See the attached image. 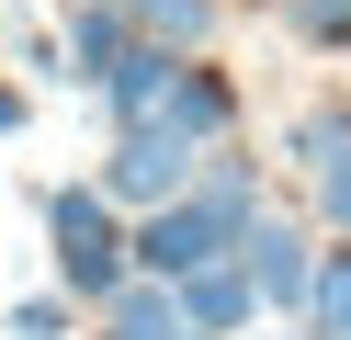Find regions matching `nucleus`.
Here are the masks:
<instances>
[{
    "instance_id": "1",
    "label": "nucleus",
    "mask_w": 351,
    "mask_h": 340,
    "mask_svg": "<svg viewBox=\"0 0 351 340\" xmlns=\"http://www.w3.org/2000/svg\"><path fill=\"white\" fill-rule=\"evenodd\" d=\"M46 261H57V295H69L80 317L114 306L125 284H136V261H125V216L102 204V181H46Z\"/></svg>"
},
{
    "instance_id": "2",
    "label": "nucleus",
    "mask_w": 351,
    "mask_h": 340,
    "mask_svg": "<svg viewBox=\"0 0 351 340\" xmlns=\"http://www.w3.org/2000/svg\"><path fill=\"white\" fill-rule=\"evenodd\" d=\"M193 159H204V148H182L170 125H114V159H102L91 181H102L114 216H147V204H170V193L193 181Z\"/></svg>"
},
{
    "instance_id": "3",
    "label": "nucleus",
    "mask_w": 351,
    "mask_h": 340,
    "mask_svg": "<svg viewBox=\"0 0 351 340\" xmlns=\"http://www.w3.org/2000/svg\"><path fill=\"white\" fill-rule=\"evenodd\" d=\"M136 125H170L182 148H215V136H238V125H250V102H238V80H227L215 57H170L159 102H147Z\"/></svg>"
},
{
    "instance_id": "4",
    "label": "nucleus",
    "mask_w": 351,
    "mask_h": 340,
    "mask_svg": "<svg viewBox=\"0 0 351 340\" xmlns=\"http://www.w3.org/2000/svg\"><path fill=\"white\" fill-rule=\"evenodd\" d=\"M238 261H250L261 306H283V317H295V306H306V272H317V216H283V204H261V216L238 227Z\"/></svg>"
},
{
    "instance_id": "5",
    "label": "nucleus",
    "mask_w": 351,
    "mask_h": 340,
    "mask_svg": "<svg viewBox=\"0 0 351 340\" xmlns=\"http://www.w3.org/2000/svg\"><path fill=\"white\" fill-rule=\"evenodd\" d=\"M170 295H182V317H193L204 340H238V329H261V317H272V306H261V284H250V261H238V249H227V261H193V272H182Z\"/></svg>"
},
{
    "instance_id": "6",
    "label": "nucleus",
    "mask_w": 351,
    "mask_h": 340,
    "mask_svg": "<svg viewBox=\"0 0 351 340\" xmlns=\"http://www.w3.org/2000/svg\"><path fill=\"white\" fill-rule=\"evenodd\" d=\"M136 45V23L114 12V0H69V23H57V80L69 91H102V68Z\"/></svg>"
},
{
    "instance_id": "7",
    "label": "nucleus",
    "mask_w": 351,
    "mask_h": 340,
    "mask_svg": "<svg viewBox=\"0 0 351 340\" xmlns=\"http://www.w3.org/2000/svg\"><path fill=\"white\" fill-rule=\"evenodd\" d=\"M91 340H204V329L182 317V295H170V284H147V272H136L114 306H91Z\"/></svg>"
},
{
    "instance_id": "8",
    "label": "nucleus",
    "mask_w": 351,
    "mask_h": 340,
    "mask_svg": "<svg viewBox=\"0 0 351 340\" xmlns=\"http://www.w3.org/2000/svg\"><path fill=\"white\" fill-rule=\"evenodd\" d=\"M114 12L147 45H182V57H215V34H227V0H114Z\"/></svg>"
},
{
    "instance_id": "9",
    "label": "nucleus",
    "mask_w": 351,
    "mask_h": 340,
    "mask_svg": "<svg viewBox=\"0 0 351 340\" xmlns=\"http://www.w3.org/2000/svg\"><path fill=\"white\" fill-rule=\"evenodd\" d=\"M306 340H351V238H328L317 249V272H306Z\"/></svg>"
},
{
    "instance_id": "10",
    "label": "nucleus",
    "mask_w": 351,
    "mask_h": 340,
    "mask_svg": "<svg viewBox=\"0 0 351 340\" xmlns=\"http://www.w3.org/2000/svg\"><path fill=\"white\" fill-rule=\"evenodd\" d=\"M272 12L306 57H351V0H272Z\"/></svg>"
},
{
    "instance_id": "11",
    "label": "nucleus",
    "mask_w": 351,
    "mask_h": 340,
    "mask_svg": "<svg viewBox=\"0 0 351 340\" xmlns=\"http://www.w3.org/2000/svg\"><path fill=\"white\" fill-rule=\"evenodd\" d=\"M306 216H317V238H351V148H328L306 170Z\"/></svg>"
},
{
    "instance_id": "12",
    "label": "nucleus",
    "mask_w": 351,
    "mask_h": 340,
    "mask_svg": "<svg viewBox=\"0 0 351 340\" xmlns=\"http://www.w3.org/2000/svg\"><path fill=\"white\" fill-rule=\"evenodd\" d=\"M0 340H80V306L69 295H12L0 306Z\"/></svg>"
},
{
    "instance_id": "13",
    "label": "nucleus",
    "mask_w": 351,
    "mask_h": 340,
    "mask_svg": "<svg viewBox=\"0 0 351 340\" xmlns=\"http://www.w3.org/2000/svg\"><path fill=\"white\" fill-rule=\"evenodd\" d=\"M23 125H34V102H23L12 80H0V136H23Z\"/></svg>"
},
{
    "instance_id": "14",
    "label": "nucleus",
    "mask_w": 351,
    "mask_h": 340,
    "mask_svg": "<svg viewBox=\"0 0 351 340\" xmlns=\"http://www.w3.org/2000/svg\"><path fill=\"white\" fill-rule=\"evenodd\" d=\"M238 340H306V329H238Z\"/></svg>"
}]
</instances>
